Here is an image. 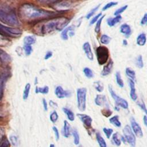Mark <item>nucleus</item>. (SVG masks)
I'll list each match as a JSON object with an SVG mask.
<instances>
[{"instance_id": "dca6fc26", "label": "nucleus", "mask_w": 147, "mask_h": 147, "mask_svg": "<svg viewBox=\"0 0 147 147\" xmlns=\"http://www.w3.org/2000/svg\"><path fill=\"white\" fill-rule=\"evenodd\" d=\"M63 134L65 138H68L71 135V126L66 120L64 121L63 127Z\"/></svg>"}, {"instance_id": "9d476101", "label": "nucleus", "mask_w": 147, "mask_h": 147, "mask_svg": "<svg viewBox=\"0 0 147 147\" xmlns=\"http://www.w3.org/2000/svg\"><path fill=\"white\" fill-rule=\"evenodd\" d=\"M55 94L57 98L59 99L69 97L71 95V93L69 91L64 90L60 86H58L56 87L55 90Z\"/></svg>"}, {"instance_id": "6e6d98bb", "label": "nucleus", "mask_w": 147, "mask_h": 147, "mask_svg": "<svg viewBox=\"0 0 147 147\" xmlns=\"http://www.w3.org/2000/svg\"><path fill=\"white\" fill-rule=\"evenodd\" d=\"M123 45H126L127 44V41H126V40H123Z\"/></svg>"}, {"instance_id": "58836bf2", "label": "nucleus", "mask_w": 147, "mask_h": 147, "mask_svg": "<svg viewBox=\"0 0 147 147\" xmlns=\"http://www.w3.org/2000/svg\"><path fill=\"white\" fill-rule=\"evenodd\" d=\"M102 114L106 117H109L113 114V111L109 108H106L101 110Z\"/></svg>"}, {"instance_id": "0eeeda50", "label": "nucleus", "mask_w": 147, "mask_h": 147, "mask_svg": "<svg viewBox=\"0 0 147 147\" xmlns=\"http://www.w3.org/2000/svg\"><path fill=\"white\" fill-rule=\"evenodd\" d=\"M109 92H110V94L111 97L114 100V102L117 106L121 107L124 109H128L129 104H128V102H127V100L126 99L120 97L119 96H118L114 92L112 87L110 85L109 86Z\"/></svg>"}, {"instance_id": "ddd939ff", "label": "nucleus", "mask_w": 147, "mask_h": 147, "mask_svg": "<svg viewBox=\"0 0 147 147\" xmlns=\"http://www.w3.org/2000/svg\"><path fill=\"white\" fill-rule=\"evenodd\" d=\"M95 103L98 106H103L107 105V100L105 95L98 94L96 96L95 100Z\"/></svg>"}, {"instance_id": "8fccbe9b", "label": "nucleus", "mask_w": 147, "mask_h": 147, "mask_svg": "<svg viewBox=\"0 0 147 147\" xmlns=\"http://www.w3.org/2000/svg\"><path fill=\"white\" fill-rule=\"evenodd\" d=\"M52 56V52L51 51H48L44 56V59L48 60L49 58H51Z\"/></svg>"}, {"instance_id": "f8f14e48", "label": "nucleus", "mask_w": 147, "mask_h": 147, "mask_svg": "<svg viewBox=\"0 0 147 147\" xmlns=\"http://www.w3.org/2000/svg\"><path fill=\"white\" fill-rule=\"evenodd\" d=\"M83 49L87 56L90 60H93L94 56L91 51V48L88 42H86L83 45Z\"/></svg>"}, {"instance_id": "4468645a", "label": "nucleus", "mask_w": 147, "mask_h": 147, "mask_svg": "<svg viewBox=\"0 0 147 147\" xmlns=\"http://www.w3.org/2000/svg\"><path fill=\"white\" fill-rule=\"evenodd\" d=\"M113 68V61L112 60H110L107 63V64H106L103 67V69L101 72V75L105 76L109 75L111 72Z\"/></svg>"}, {"instance_id": "4c0bfd02", "label": "nucleus", "mask_w": 147, "mask_h": 147, "mask_svg": "<svg viewBox=\"0 0 147 147\" xmlns=\"http://www.w3.org/2000/svg\"><path fill=\"white\" fill-rule=\"evenodd\" d=\"M136 64L137 67L140 68H142L144 67V63H143V60L141 55H139L136 60Z\"/></svg>"}, {"instance_id": "2eb2a0df", "label": "nucleus", "mask_w": 147, "mask_h": 147, "mask_svg": "<svg viewBox=\"0 0 147 147\" xmlns=\"http://www.w3.org/2000/svg\"><path fill=\"white\" fill-rule=\"evenodd\" d=\"M129 84L130 88V98L136 101L137 99V95L136 92V88H135V83L134 81L129 79Z\"/></svg>"}, {"instance_id": "9b49d317", "label": "nucleus", "mask_w": 147, "mask_h": 147, "mask_svg": "<svg viewBox=\"0 0 147 147\" xmlns=\"http://www.w3.org/2000/svg\"><path fill=\"white\" fill-rule=\"evenodd\" d=\"M76 115L80 119V120L82 121L85 127H86L87 128H90L91 127L92 119L90 116L87 114L79 113L77 114Z\"/></svg>"}, {"instance_id": "37998d69", "label": "nucleus", "mask_w": 147, "mask_h": 147, "mask_svg": "<svg viewBox=\"0 0 147 147\" xmlns=\"http://www.w3.org/2000/svg\"><path fill=\"white\" fill-rule=\"evenodd\" d=\"M127 7V5H125L123 6H122L121 7L118 9L117 10L115 11V12L114 13V16H118V15H120V14H121L122 13H123Z\"/></svg>"}, {"instance_id": "c85d7f7f", "label": "nucleus", "mask_w": 147, "mask_h": 147, "mask_svg": "<svg viewBox=\"0 0 147 147\" xmlns=\"http://www.w3.org/2000/svg\"><path fill=\"white\" fill-rule=\"evenodd\" d=\"M115 79H116V82L119 87L122 88L124 86L123 81L122 79L121 73L120 72H117L115 74Z\"/></svg>"}, {"instance_id": "f03ea898", "label": "nucleus", "mask_w": 147, "mask_h": 147, "mask_svg": "<svg viewBox=\"0 0 147 147\" xmlns=\"http://www.w3.org/2000/svg\"><path fill=\"white\" fill-rule=\"evenodd\" d=\"M69 22V20L65 17L52 18L42 24L40 31L42 34H47L54 31L63 30Z\"/></svg>"}, {"instance_id": "423d86ee", "label": "nucleus", "mask_w": 147, "mask_h": 147, "mask_svg": "<svg viewBox=\"0 0 147 147\" xmlns=\"http://www.w3.org/2000/svg\"><path fill=\"white\" fill-rule=\"evenodd\" d=\"M123 137L125 139V141L130 145L131 147H135L136 138V136L133 132L130 126L128 125H126L123 129Z\"/></svg>"}, {"instance_id": "49530a36", "label": "nucleus", "mask_w": 147, "mask_h": 147, "mask_svg": "<svg viewBox=\"0 0 147 147\" xmlns=\"http://www.w3.org/2000/svg\"><path fill=\"white\" fill-rule=\"evenodd\" d=\"M101 16H102V13H100L98 14L96 16H94V17H93V18H92V20L90 21V25H92V24H94V23H95V22L98 20L99 18L100 17H101Z\"/></svg>"}, {"instance_id": "4be33fe9", "label": "nucleus", "mask_w": 147, "mask_h": 147, "mask_svg": "<svg viewBox=\"0 0 147 147\" xmlns=\"http://www.w3.org/2000/svg\"><path fill=\"white\" fill-rule=\"evenodd\" d=\"M109 122L115 127H120L121 126V122L119 120V116L118 115H115L111 117L109 119Z\"/></svg>"}, {"instance_id": "603ef678", "label": "nucleus", "mask_w": 147, "mask_h": 147, "mask_svg": "<svg viewBox=\"0 0 147 147\" xmlns=\"http://www.w3.org/2000/svg\"><path fill=\"white\" fill-rule=\"evenodd\" d=\"M38 1L41 2V3H51L53 1H55L56 0H38Z\"/></svg>"}, {"instance_id": "4d7b16f0", "label": "nucleus", "mask_w": 147, "mask_h": 147, "mask_svg": "<svg viewBox=\"0 0 147 147\" xmlns=\"http://www.w3.org/2000/svg\"><path fill=\"white\" fill-rule=\"evenodd\" d=\"M49 147H55V145H54V144H51L50 145H49Z\"/></svg>"}, {"instance_id": "20e7f679", "label": "nucleus", "mask_w": 147, "mask_h": 147, "mask_svg": "<svg viewBox=\"0 0 147 147\" xmlns=\"http://www.w3.org/2000/svg\"><path fill=\"white\" fill-rule=\"evenodd\" d=\"M87 89L84 87L79 88L76 90L77 106L81 111H84L86 109Z\"/></svg>"}, {"instance_id": "f257e3e1", "label": "nucleus", "mask_w": 147, "mask_h": 147, "mask_svg": "<svg viewBox=\"0 0 147 147\" xmlns=\"http://www.w3.org/2000/svg\"><path fill=\"white\" fill-rule=\"evenodd\" d=\"M19 14L24 21L33 22L47 19L56 15V13L40 9L32 4L26 3L20 7Z\"/></svg>"}, {"instance_id": "de8ad7c7", "label": "nucleus", "mask_w": 147, "mask_h": 147, "mask_svg": "<svg viewBox=\"0 0 147 147\" xmlns=\"http://www.w3.org/2000/svg\"><path fill=\"white\" fill-rule=\"evenodd\" d=\"M147 23V13H145L143 17L142 18L141 20V22L140 24L142 25H146Z\"/></svg>"}, {"instance_id": "ea45409f", "label": "nucleus", "mask_w": 147, "mask_h": 147, "mask_svg": "<svg viewBox=\"0 0 147 147\" xmlns=\"http://www.w3.org/2000/svg\"><path fill=\"white\" fill-rule=\"evenodd\" d=\"M100 4H99L98 6H96L95 7H94V9H92L87 15H86V18H87V19H90L92 16H93V15L94 14V13L98 10V9H99V6H100Z\"/></svg>"}, {"instance_id": "412c9836", "label": "nucleus", "mask_w": 147, "mask_h": 147, "mask_svg": "<svg viewBox=\"0 0 147 147\" xmlns=\"http://www.w3.org/2000/svg\"><path fill=\"white\" fill-rule=\"evenodd\" d=\"M63 112L66 114L68 119L70 121H74L75 120V114L73 111L67 107H63Z\"/></svg>"}, {"instance_id": "cd10ccee", "label": "nucleus", "mask_w": 147, "mask_h": 147, "mask_svg": "<svg viewBox=\"0 0 147 147\" xmlns=\"http://www.w3.org/2000/svg\"><path fill=\"white\" fill-rule=\"evenodd\" d=\"M119 135L118 133H115L112 136V141L117 146H119L121 145V140L119 138Z\"/></svg>"}, {"instance_id": "6e6552de", "label": "nucleus", "mask_w": 147, "mask_h": 147, "mask_svg": "<svg viewBox=\"0 0 147 147\" xmlns=\"http://www.w3.org/2000/svg\"><path fill=\"white\" fill-rule=\"evenodd\" d=\"M0 34H6L8 36L16 37L21 36L22 31L18 28L6 26L0 24Z\"/></svg>"}, {"instance_id": "2f4dec72", "label": "nucleus", "mask_w": 147, "mask_h": 147, "mask_svg": "<svg viewBox=\"0 0 147 147\" xmlns=\"http://www.w3.org/2000/svg\"><path fill=\"white\" fill-rule=\"evenodd\" d=\"M59 118V115H58V114L57 113L56 111L54 110L53 111L51 114H50V115H49V119H50V121L55 123L57 122V119Z\"/></svg>"}, {"instance_id": "b1692460", "label": "nucleus", "mask_w": 147, "mask_h": 147, "mask_svg": "<svg viewBox=\"0 0 147 147\" xmlns=\"http://www.w3.org/2000/svg\"><path fill=\"white\" fill-rule=\"evenodd\" d=\"M73 29H74V28L72 26H69L67 27L66 28H64L61 33V38L64 40H67L68 38V33L70 30H73Z\"/></svg>"}, {"instance_id": "1a4fd4ad", "label": "nucleus", "mask_w": 147, "mask_h": 147, "mask_svg": "<svg viewBox=\"0 0 147 147\" xmlns=\"http://www.w3.org/2000/svg\"><path fill=\"white\" fill-rule=\"evenodd\" d=\"M130 123H131V129L134 133V135L138 138H141L143 137V132L142 129L140 125L136 121L133 117L130 118Z\"/></svg>"}, {"instance_id": "5fc2aeb1", "label": "nucleus", "mask_w": 147, "mask_h": 147, "mask_svg": "<svg viewBox=\"0 0 147 147\" xmlns=\"http://www.w3.org/2000/svg\"><path fill=\"white\" fill-rule=\"evenodd\" d=\"M114 109H115V110H116V111H118L119 110V107H118V106H116L114 107Z\"/></svg>"}, {"instance_id": "7c9ffc66", "label": "nucleus", "mask_w": 147, "mask_h": 147, "mask_svg": "<svg viewBox=\"0 0 147 147\" xmlns=\"http://www.w3.org/2000/svg\"><path fill=\"white\" fill-rule=\"evenodd\" d=\"M30 83H27L24 88V92H23V99L24 100H26L28 99L30 92Z\"/></svg>"}, {"instance_id": "09e8293b", "label": "nucleus", "mask_w": 147, "mask_h": 147, "mask_svg": "<svg viewBox=\"0 0 147 147\" xmlns=\"http://www.w3.org/2000/svg\"><path fill=\"white\" fill-rule=\"evenodd\" d=\"M42 105H43V107H44V111H48V103L47 102V100L45 98H43L42 100Z\"/></svg>"}, {"instance_id": "c9c22d12", "label": "nucleus", "mask_w": 147, "mask_h": 147, "mask_svg": "<svg viewBox=\"0 0 147 147\" xmlns=\"http://www.w3.org/2000/svg\"><path fill=\"white\" fill-rule=\"evenodd\" d=\"M105 16H102L99 19H98V20L96 22V25L95 26V32L96 33H98L99 32H100V25H101V23H102V21L104 18Z\"/></svg>"}, {"instance_id": "7ed1b4c3", "label": "nucleus", "mask_w": 147, "mask_h": 147, "mask_svg": "<svg viewBox=\"0 0 147 147\" xmlns=\"http://www.w3.org/2000/svg\"><path fill=\"white\" fill-rule=\"evenodd\" d=\"M0 21L6 25L12 26H18L20 24L14 11L1 7H0Z\"/></svg>"}, {"instance_id": "79ce46f5", "label": "nucleus", "mask_w": 147, "mask_h": 147, "mask_svg": "<svg viewBox=\"0 0 147 147\" xmlns=\"http://www.w3.org/2000/svg\"><path fill=\"white\" fill-rule=\"evenodd\" d=\"M118 4V2H110L109 3H107L105 6H104V7H103L102 8V10L103 11H105V10H107L108 9L114 6H115Z\"/></svg>"}, {"instance_id": "a19ab883", "label": "nucleus", "mask_w": 147, "mask_h": 147, "mask_svg": "<svg viewBox=\"0 0 147 147\" xmlns=\"http://www.w3.org/2000/svg\"><path fill=\"white\" fill-rule=\"evenodd\" d=\"M137 105L141 108V109L142 111H144L145 114H146V113H147L146 108V106H145V104L144 100H138V101L137 102Z\"/></svg>"}, {"instance_id": "5701e85b", "label": "nucleus", "mask_w": 147, "mask_h": 147, "mask_svg": "<svg viewBox=\"0 0 147 147\" xmlns=\"http://www.w3.org/2000/svg\"><path fill=\"white\" fill-rule=\"evenodd\" d=\"M96 139L98 144L100 147H107V144L103 138V137L99 133H96Z\"/></svg>"}, {"instance_id": "3c124183", "label": "nucleus", "mask_w": 147, "mask_h": 147, "mask_svg": "<svg viewBox=\"0 0 147 147\" xmlns=\"http://www.w3.org/2000/svg\"><path fill=\"white\" fill-rule=\"evenodd\" d=\"M49 103L50 106L52 107H53V108H56V107H57V104L56 102H53V100H49Z\"/></svg>"}, {"instance_id": "864d4df0", "label": "nucleus", "mask_w": 147, "mask_h": 147, "mask_svg": "<svg viewBox=\"0 0 147 147\" xmlns=\"http://www.w3.org/2000/svg\"><path fill=\"white\" fill-rule=\"evenodd\" d=\"M142 120H143V122H144V125L146 126H147V117H146V115H144Z\"/></svg>"}, {"instance_id": "393cba45", "label": "nucleus", "mask_w": 147, "mask_h": 147, "mask_svg": "<svg viewBox=\"0 0 147 147\" xmlns=\"http://www.w3.org/2000/svg\"><path fill=\"white\" fill-rule=\"evenodd\" d=\"M126 75L129 78V79L133 80V81H136V73L134 70H133L130 68H126L125 70Z\"/></svg>"}, {"instance_id": "6ab92c4d", "label": "nucleus", "mask_w": 147, "mask_h": 147, "mask_svg": "<svg viewBox=\"0 0 147 147\" xmlns=\"http://www.w3.org/2000/svg\"><path fill=\"white\" fill-rule=\"evenodd\" d=\"M36 41V37L33 35L26 36L24 39V45H31L35 43Z\"/></svg>"}, {"instance_id": "a878e982", "label": "nucleus", "mask_w": 147, "mask_h": 147, "mask_svg": "<svg viewBox=\"0 0 147 147\" xmlns=\"http://www.w3.org/2000/svg\"><path fill=\"white\" fill-rule=\"evenodd\" d=\"M35 92L36 94H47L49 92V87L47 86H45L42 87H39L36 86L35 88Z\"/></svg>"}, {"instance_id": "473e14b6", "label": "nucleus", "mask_w": 147, "mask_h": 147, "mask_svg": "<svg viewBox=\"0 0 147 147\" xmlns=\"http://www.w3.org/2000/svg\"><path fill=\"white\" fill-rule=\"evenodd\" d=\"M110 40H111V38L107 34H102L100 38V42L105 45L108 44L110 42Z\"/></svg>"}, {"instance_id": "bb28decb", "label": "nucleus", "mask_w": 147, "mask_h": 147, "mask_svg": "<svg viewBox=\"0 0 147 147\" xmlns=\"http://www.w3.org/2000/svg\"><path fill=\"white\" fill-rule=\"evenodd\" d=\"M93 86L95 88V89L99 92H101L103 91L104 89V86L102 82L100 81H96L94 82L93 83Z\"/></svg>"}, {"instance_id": "c756f323", "label": "nucleus", "mask_w": 147, "mask_h": 147, "mask_svg": "<svg viewBox=\"0 0 147 147\" xmlns=\"http://www.w3.org/2000/svg\"><path fill=\"white\" fill-rule=\"evenodd\" d=\"M72 134L74 137V142L75 145H79V142H80V137H79V134L77 130H76V129L73 130L72 131Z\"/></svg>"}, {"instance_id": "e433bc0d", "label": "nucleus", "mask_w": 147, "mask_h": 147, "mask_svg": "<svg viewBox=\"0 0 147 147\" xmlns=\"http://www.w3.org/2000/svg\"><path fill=\"white\" fill-rule=\"evenodd\" d=\"M103 131L105 133L106 137L109 139L113 133V129L111 128H107V127H103Z\"/></svg>"}, {"instance_id": "a211bd4d", "label": "nucleus", "mask_w": 147, "mask_h": 147, "mask_svg": "<svg viewBox=\"0 0 147 147\" xmlns=\"http://www.w3.org/2000/svg\"><path fill=\"white\" fill-rule=\"evenodd\" d=\"M121 19H122V17L120 15H118L114 18H110L107 19V22L109 26H113L117 23L119 22Z\"/></svg>"}, {"instance_id": "f3484780", "label": "nucleus", "mask_w": 147, "mask_h": 147, "mask_svg": "<svg viewBox=\"0 0 147 147\" xmlns=\"http://www.w3.org/2000/svg\"><path fill=\"white\" fill-rule=\"evenodd\" d=\"M120 32L126 37H129L131 33L130 26L127 24H123L120 26Z\"/></svg>"}, {"instance_id": "c03bdc74", "label": "nucleus", "mask_w": 147, "mask_h": 147, "mask_svg": "<svg viewBox=\"0 0 147 147\" xmlns=\"http://www.w3.org/2000/svg\"><path fill=\"white\" fill-rule=\"evenodd\" d=\"M24 49L26 55H30L32 52V48L31 45H24Z\"/></svg>"}, {"instance_id": "13d9d810", "label": "nucleus", "mask_w": 147, "mask_h": 147, "mask_svg": "<svg viewBox=\"0 0 147 147\" xmlns=\"http://www.w3.org/2000/svg\"><path fill=\"white\" fill-rule=\"evenodd\" d=\"M3 37H2V36H1V34H0V40H3Z\"/></svg>"}, {"instance_id": "72a5a7b5", "label": "nucleus", "mask_w": 147, "mask_h": 147, "mask_svg": "<svg viewBox=\"0 0 147 147\" xmlns=\"http://www.w3.org/2000/svg\"><path fill=\"white\" fill-rule=\"evenodd\" d=\"M83 73L84 74V75L87 78H92L94 76V73L92 72V71L88 68V67H85L83 69Z\"/></svg>"}, {"instance_id": "f704fd0d", "label": "nucleus", "mask_w": 147, "mask_h": 147, "mask_svg": "<svg viewBox=\"0 0 147 147\" xmlns=\"http://www.w3.org/2000/svg\"><path fill=\"white\" fill-rule=\"evenodd\" d=\"M7 75L2 74L0 75V94H2V89H3V86L4 84V83L6 79L7 78Z\"/></svg>"}, {"instance_id": "aec40b11", "label": "nucleus", "mask_w": 147, "mask_h": 147, "mask_svg": "<svg viewBox=\"0 0 147 147\" xmlns=\"http://www.w3.org/2000/svg\"><path fill=\"white\" fill-rule=\"evenodd\" d=\"M137 44L140 46H143L145 44L146 41V37L145 33L140 34L137 37Z\"/></svg>"}, {"instance_id": "a18cd8bd", "label": "nucleus", "mask_w": 147, "mask_h": 147, "mask_svg": "<svg viewBox=\"0 0 147 147\" xmlns=\"http://www.w3.org/2000/svg\"><path fill=\"white\" fill-rule=\"evenodd\" d=\"M52 130L55 133V138L56 141H58L59 140L60 138V134H59V131L58 129L57 128V127L56 126H53L52 127Z\"/></svg>"}, {"instance_id": "39448f33", "label": "nucleus", "mask_w": 147, "mask_h": 147, "mask_svg": "<svg viewBox=\"0 0 147 147\" xmlns=\"http://www.w3.org/2000/svg\"><path fill=\"white\" fill-rule=\"evenodd\" d=\"M96 55L98 63L100 65L105 64L109 57V51L107 47L99 46L96 49Z\"/></svg>"}]
</instances>
